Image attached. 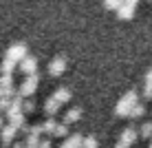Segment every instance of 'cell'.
<instances>
[{"mask_svg":"<svg viewBox=\"0 0 152 148\" xmlns=\"http://www.w3.org/2000/svg\"><path fill=\"white\" fill-rule=\"evenodd\" d=\"M4 119H7V117H4V115H2V113H0V130H2V128H4V126H7V124H9V121H4Z\"/></svg>","mask_w":152,"mask_h":148,"instance_id":"26","label":"cell"},{"mask_svg":"<svg viewBox=\"0 0 152 148\" xmlns=\"http://www.w3.org/2000/svg\"><path fill=\"white\" fill-rule=\"evenodd\" d=\"M60 106H62V104L57 102L53 95H49V97L44 99V113L49 115V117H55V115H57V110H60Z\"/></svg>","mask_w":152,"mask_h":148,"instance_id":"8","label":"cell"},{"mask_svg":"<svg viewBox=\"0 0 152 148\" xmlns=\"http://www.w3.org/2000/svg\"><path fill=\"white\" fill-rule=\"evenodd\" d=\"M64 68H66V57L55 55L53 60L49 62V75H60V73H64Z\"/></svg>","mask_w":152,"mask_h":148,"instance_id":"6","label":"cell"},{"mask_svg":"<svg viewBox=\"0 0 152 148\" xmlns=\"http://www.w3.org/2000/svg\"><path fill=\"white\" fill-rule=\"evenodd\" d=\"M0 86H2V88L13 86V75H0Z\"/></svg>","mask_w":152,"mask_h":148,"instance_id":"22","label":"cell"},{"mask_svg":"<svg viewBox=\"0 0 152 148\" xmlns=\"http://www.w3.org/2000/svg\"><path fill=\"white\" fill-rule=\"evenodd\" d=\"M148 148H152V141H150V146H148Z\"/></svg>","mask_w":152,"mask_h":148,"instance_id":"30","label":"cell"},{"mask_svg":"<svg viewBox=\"0 0 152 148\" xmlns=\"http://www.w3.org/2000/svg\"><path fill=\"white\" fill-rule=\"evenodd\" d=\"M139 135L145 137V139H150V137H152V121H143V124H141Z\"/></svg>","mask_w":152,"mask_h":148,"instance_id":"17","label":"cell"},{"mask_svg":"<svg viewBox=\"0 0 152 148\" xmlns=\"http://www.w3.org/2000/svg\"><path fill=\"white\" fill-rule=\"evenodd\" d=\"M137 137H141V135H139V130L134 128V126H126V128L121 130V135H119V141H124V144L132 146L134 141H137Z\"/></svg>","mask_w":152,"mask_h":148,"instance_id":"7","label":"cell"},{"mask_svg":"<svg viewBox=\"0 0 152 148\" xmlns=\"http://www.w3.org/2000/svg\"><path fill=\"white\" fill-rule=\"evenodd\" d=\"M141 102L139 95L134 88H130V91H126L121 95V99H119L117 104H115V115H119V117H130V113H132V108L137 106Z\"/></svg>","mask_w":152,"mask_h":148,"instance_id":"1","label":"cell"},{"mask_svg":"<svg viewBox=\"0 0 152 148\" xmlns=\"http://www.w3.org/2000/svg\"><path fill=\"white\" fill-rule=\"evenodd\" d=\"M126 2V0H104V7H108V9H113V11H117L119 7Z\"/></svg>","mask_w":152,"mask_h":148,"instance_id":"20","label":"cell"},{"mask_svg":"<svg viewBox=\"0 0 152 148\" xmlns=\"http://www.w3.org/2000/svg\"><path fill=\"white\" fill-rule=\"evenodd\" d=\"M11 148H27V141H15Z\"/></svg>","mask_w":152,"mask_h":148,"instance_id":"27","label":"cell"},{"mask_svg":"<svg viewBox=\"0 0 152 148\" xmlns=\"http://www.w3.org/2000/svg\"><path fill=\"white\" fill-rule=\"evenodd\" d=\"M143 113H145V104H143V102H139L137 106L132 108V113H130V117H141V115H143Z\"/></svg>","mask_w":152,"mask_h":148,"instance_id":"21","label":"cell"},{"mask_svg":"<svg viewBox=\"0 0 152 148\" xmlns=\"http://www.w3.org/2000/svg\"><path fill=\"white\" fill-rule=\"evenodd\" d=\"M82 148H97V137H95V135H84Z\"/></svg>","mask_w":152,"mask_h":148,"instance_id":"18","label":"cell"},{"mask_svg":"<svg viewBox=\"0 0 152 148\" xmlns=\"http://www.w3.org/2000/svg\"><path fill=\"white\" fill-rule=\"evenodd\" d=\"M145 86H143V99H150L152 97V66L145 71Z\"/></svg>","mask_w":152,"mask_h":148,"instance_id":"15","label":"cell"},{"mask_svg":"<svg viewBox=\"0 0 152 148\" xmlns=\"http://www.w3.org/2000/svg\"><path fill=\"white\" fill-rule=\"evenodd\" d=\"M113 148H130V146H128V144H124V141H119V139H117V144H115Z\"/></svg>","mask_w":152,"mask_h":148,"instance_id":"28","label":"cell"},{"mask_svg":"<svg viewBox=\"0 0 152 148\" xmlns=\"http://www.w3.org/2000/svg\"><path fill=\"white\" fill-rule=\"evenodd\" d=\"M82 144H84V135L73 133V135H69L64 141H62L60 148H82Z\"/></svg>","mask_w":152,"mask_h":148,"instance_id":"9","label":"cell"},{"mask_svg":"<svg viewBox=\"0 0 152 148\" xmlns=\"http://www.w3.org/2000/svg\"><path fill=\"white\" fill-rule=\"evenodd\" d=\"M9 126H13L15 130L24 128V126H27V113H18L15 117H11V119H9Z\"/></svg>","mask_w":152,"mask_h":148,"instance_id":"13","label":"cell"},{"mask_svg":"<svg viewBox=\"0 0 152 148\" xmlns=\"http://www.w3.org/2000/svg\"><path fill=\"white\" fill-rule=\"evenodd\" d=\"M42 133H44V130H42V124H33V126H31V130H29V135H35V137H40Z\"/></svg>","mask_w":152,"mask_h":148,"instance_id":"24","label":"cell"},{"mask_svg":"<svg viewBox=\"0 0 152 148\" xmlns=\"http://www.w3.org/2000/svg\"><path fill=\"white\" fill-rule=\"evenodd\" d=\"M55 137H69V124H64V121H62V124H57V128H55Z\"/></svg>","mask_w":152,"mask_h":148,"instance_id":"19","label":"cell"},{"mask_svg":"<svg viewBox=\"0 0 152 148\" xmlns=\"http://www.w3.org/2000/svg\"><path fill=\"white\" fill-rule=\"evenodd\" d=\"M57 121L55 117H49L46 121H42V130H44V135H55V128H57Z\"/></svg>","mask_w":152,"mask_h":148,"instance_id":"16","label":"cell"},{"mask_svg":"<svg viewBox=\"0 0 152 148\" xmlns=\"http://www.w3.org/2000/svg\"><path fill=\"white\" fill-rule=\"evenodd\" d=\"M115 13H117V18H121V20H130V18L134 15V7H132V4H126V2H124Z\"/></svg>","mask_w":152,"mask_h":148,"instance_id":"11","label":"cell"},{"mask_svg":"<svg viewBox=\"0 0 152 148\" xmlns=\"http://www.w3.org/2000/svg\"><path fill=\"white\" fill-rule=\"evenodd\" d=\"M18 68L24 73V77L38 73V57H35V55H27V57H24V60L18 64Z\"/></svg>","mask_w":152,"mask_h":148,"instance_id":"4","label":"cell"},{"mask_svg":"<svg viewBox=\"0 0 152 148\" xmlns=\"http://www.w3.org/2000/svg\"><path fill=\"white\" fill-rule=\"evenodd\" d=\"M38 82H40V73H33V75H27L22 82H20V95H22L24 99H29L31 95L35 93V88H38Z\"/></svg>","mask_w":152,"mask_h":148,"instance_id":"3","label":"cell"},{"mask_svg":"<svg viewBox=\"0 0 152 148\" xmlns=\"http://www.w3.org/2000/svg\"><path fill=\"white\" fill-rule=\"evenodd\" d=\"M15 135H18V130H15L13 128V126H4V128L2 130H0V146H2V148H9V146H13L15 144Z\"/></svg>","mask_w":152,"mask_h":148,"instance_id":"5","label":"cell"},{"mask_svg":"<svg viewBox=\"0 0 152 148\" xmlns=\"http://www.w3.org/2000/svg\"><path fill=\"white\" fill-rule=\"evenodd\" d=\"M82 113H84L82 106H73V108H69V110L64 113V124H73V121H77V119L82 117Z\"/></svg>","mask_w":152,"mask_h":148,"instance_id":"10","label":"cell"},{"mask_svg":"<svg viewBox=\"0 0 152 148\" xmlns=\"http://www.w3.org/2000/svg\"><path fill=\"white\" fill-rule=\"evenodd\" d=\"M22 110H24V113H33V110H35V102H33V99H24V106H22Z\"/></svg>","mask_w":152,"mask_h":148,"instance_id":"23","label":"cell"},{"mask_svg":"<svg viewBox=\"0 0 152 148\" xmlns=\"http://www.w3.org/2000/svg\"><path fill=\"white\" fill-rule=\"evenodd\" d=\"M40 148H51V139H42L40 141Z\"/></svg>","mask_w":152,"mask_h":148,"instance_id":"25","label":"cell"},{"mask_svg":"<svg viewBox=\"0 0 152 148\" xmlns=\"http://www.w3.org/2000/svg\"><path fill=\"white\" fill-rule=\"evenodd\" d=\"M137 2L139 0H126V4H132V7H137Z\"/></svg>","mask_w":152,"mask_h":148,"instance_id":"29","label":"cell"},{"mask_svg":"<svg viewBox=\"0 0 152 148\" xmlns=\"http://www.w3.org/2000/svg\"><path fill=\"white\" fill-rule=\"evenodd\" d=\"M15 66H18V62H13V60H9V57H4V60L0 62V73H2V75H11V73L15 71Z\"/></svg>","mask_w":152,"mask_h":148,"instance_id":"12","label":"cell"},{"mask_svg":"<svg viewBox=\"0 0 152 148\" xmlns=\"http://www.w3.org/2000/svg\"><path fill=\"white\" fill-rule=\"evenodd\" d=\"M53 97H55V99H57L60 104L69 102V99H71V88H66V86H60V88H55Z\"/></svg>","mask_w":152,"mask_h":148,"instance_id":"14","label":"cell"},{"mask_svg":"<svg viewBox=\"0 0 152 148\" xmlns=\"http://www.w3.org/2000/svg\"><path fill=\"white\" fill-rule=\"evenodd\" d=\"M27 42H22V40H18V42H11V44L7 46V53H4V57H9V60H13V62H22L24 57H27Z\"/></svg>","mask_w":152,"mask_h":148,"instance_id":"2","label":"cell"}]
</instances>
